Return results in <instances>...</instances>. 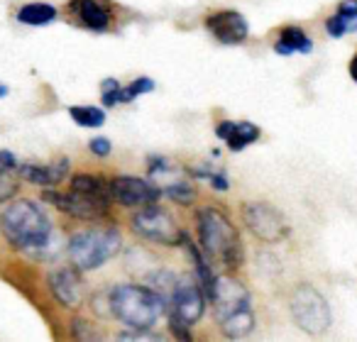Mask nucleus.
<instances>
[{"label":"nucleus","instance_id":"obj_25","mask_svg":"<svg viewBox=\"0 0 357 342\" xmlns=\"http://www.w3.org/2000/svg\"><path fill=\"white\" fill-rule=\"evenodd\" d=\"M118 95H120V81L118 79H105L103 84H100V98H103L105 108L118 105Z\"/></svg>","mask_w":357,"mask_h":342},{"label":"nucleus","instance_id":"obj_19","mask_svg":"<svg viewBox=\"0 0 357 342\" xmlns=\"http://www.w3.org/2000/svg\"><path fill=\"white\" fill-rule=\"evenodd\" d=\"M255 313L252 308H245V311H238L233 316H228L225 320H220V330L228 340H243V337L252 335L255 332Z\"/></svg>","mask_w":357,"mask_h":342},{"label":"nucleus","instance_id":"obj_12","mask_svg":"<svg viewBox=\"0 0 357 342\" xmlns=\"http://www.w3.org/2000/svg\"><path fill=\"white\" fill-rule=\"evenodd\" d=\"M50 291L56 298V303H61L69 311L81 308V303H84V281L79 277V269L71 264V267H61L56 272H52Z\"/></svg>","mask_w":357,"mask_h":342},{"label":"nucleus","instance_id":"obj_4","mask_svg":"<svg viewBox=\"0 0 357 342\" xmlns=\"http://www.w3.org/2000/svg\"><path fill=\"white\" fill-rule=\"evenodd\" d=\"M120 247H123L120 230L91 228L71 235L66 252H69L71 264L79 272H93V269H100L103 264H108L120 252Z\"/></svg>","mask_w":357,"mask_h":342},{"label":"nucleus","instance_id":"obj_14","mask_svg":"<svg viewBox=\"0 0 357 342\" xmlns=\"http://www.w3.org/2000/svg\"><path fill=\"white\" fill-rule=\"evenodd\" d=\"M69 166H71V162L66 157L56 159V162H50V164L22 162V164H17V174H20V179L27 181V184L52 189V186L61 184V181L69 176Z\"/></svg>","mask_w":357,"mask_h":342},{"label":"nucleus","instance_id":"obj_21","mask_svg":"<svg viewBox=\"0 0 357 342\" xmlns=\"http://www.w3.org/2000/svg\"><path fill=\"white\" fill-rule=\"evenodd\" d=\"M56 20V8L50 3H27L17 10V22L30 27H42Z\"/></svg>","mask_w":357,"mask_h":342},{"label":"nucleus","instance_id":"obj_24","mask_svg":"<svg viewBox=\"0 0 357 342\" xmlns=\"http://www.w3.org/2000/svg\"><path fill=\"white\" fill-rule=\"evenodd\" d=\"M152 91H154V81L147 79V76H139L132 84L120 86L118 103H132L135 98H139V95H144V93H152Z\"/></svg>","mask_w":357,"mask_h":342},{"label":"nucleus","instance_id":"obj_17","mask_svg":"<svg viewBox=\"0 0 357 342\" xmlns=\"http://www.w3.org/2000/svg\"><path fill=\"white\" fill-rule=\"evenodd\" d=\"M313 49V42L308 40V35L296 25H287L279 30V37L274 42V52L282 56L289 54H308Z\"/></svg>","mask_w":357,"mask_h":342},{"label":"nucleus","instance_id":"obj_33","mask_svg":"<svg viewBox=\"0 0 357 342\" xmlns=\"http://www.w3.org/2000/svg\"><path fill=\"white\" fill-rule=\"evenodd\" d=\"M6 95H8V86L0 84V98H6Z\"/></svg>","mask_w":357,"mask_h":342},{"label":"nucleus","instance_id":"obj_10","mask_svg":"<svg viewBox=\"0 0 357 342\" xmlns=\"http://www.w3.org/2000/svg\"><path fill=\"white\" fill-rule=\"evenodd\" d=\"M110 199L125 208H142L162 199V186H154L152 181L139 179V176L123 174L110 181Z\"/></svg>","mask_w":357,"mask_h":342},{"label":"nucleus","instance_id":"obj_23","mask_svg":"<svg viewBox=\"0 0 357 342\" xmlns=\"http://www.w3.org/2000/svg\"><path fill=\"white\" fill-rule=\"evenodd\" d=\"M162 196L172 199L174 203H178V205H194L196 203V189L189 184V181H181V179L162 186Z\"/></svg>","mask_w":357,"mask_h":342},{"label":"nucleus","instance_id":"obj_18","mask_svg":"<svg viewBox=\"0 0 357 342\" xmlns=\"http://www.w3.org/2000/svg\"><path fill=\"white\" fill-rule=\"evenodd\" d=\"M326 32L335 40L347 32H357V0H342L335 15L326 20Z\"/></svg>","mask_w":357,"mask_h":342},{"label":"nucleus","instance_id":"obj_28","mask_svg":"<svg viewBox=\"0 0 357 342\" xmlns=\"http://www.w3.org/2000/svg\"><path fill=\"white\" fill-rule=\"evenodd\" d=\"M89 149H91V154H93V157L105 159L110 152H113V144H110V139H108V137H93V139L89 142Z\"/></svg>","mask_w":357,"mask_h":342},{"label":"nucleus","instance_id":"obj_7","mask_svg":"<svg viewBox=\"0 0 357 342\" xmlns=\"http://www.w3.org/2000/svg\"><path fill=\"white\" fill-rule=\"evenodd\" d=\"M206 293L201 288V283L196 281V277L184 274L176 279L172 296L167 301V320H176L181 325L191 327L194 322H199L206 313Z\"/></svg>","mask_w":357,"mask_h":342},{"label":"nucleus","instance_id":"obj_29","mask_svg":"<svg viewBox=\"0 0 357 342\" xmlns=\"http://www.w3.org/2000/svg\"><path fill=\"white\" fill-rule=\"evenodd\" d=\"M17 157L13 152H8V149H3L0 152V174H13V171H17Z\"/></svg>","mask_w":357,"mask_h":342},{"label":"nucleus","instance_id":"obj_2","mask_svg":"<svg viewBox=\"0 0 357 342\" xmlns=\"http://www.w3.org/2000/svg\"><path fill=\"white\" fill-rule=\"evenodd\" d=\"M0 233L20 252H35L52 238V220L35 201L17 199L0 215Z\"/></svg>","mask_w":357,"mask_h":342},{"label":"nucleus","instance_id":"obj_22","mask_svg":"<svg viewBox=\"0 0 357 342\" xmlns=\"http://www.w3.org/2000/svg\"><path fill=\"white\" fill-rule=\"evenodd\" d=\"M69 115L76 125L81 127H100L105 123V110L98 108V105H71Z\"/></svg>","mask_w":357,"mask_h":342},{"label":"nucleus","instance_id":"obj_11","mask_svg":"<svg viewBox=\"0 0 357 342\" xmlns=\"http://www.w3.org/2000/svg\"><path fill=\"white\" fill-rule=\"evenodd\" d=\"M211 303H213L215 320L220 322L228 316H233V313L252 308V296H250V291L235 277H230V274H218Z\"/></svg>","mask_w":357,"mask_h":342},{"label":"nucleus","instance_id":"obj_9","mask_svg":"<svg viewBox=\"0 0 357 342\" xmlns=\"http://www.w3.org/2000/svg\"><path fill=\"white\" fill-rule=\"evenodd\" d=\"M45 201L54 205L56 210H61V213H66L69 218H76V220H98V218H103V215H108V208H110V201L93 199V196H86L74 189H69L66 194L45 191Z\"/></svg>","mask_w":357,"mask_h":342},{"label":"nucleus","instance_id":"obj_30","mask_svg":"<svg viewBox=\"0 0 357 342\" xmlns=\"http://www.w3.org/2000/svg\"><path fill=\"white\" fill-rule=\"evenodd\" d=\"M208 181H211V186H213L215 191H228V189H230V184H228V179H225L223 171H220V174L211 171V174H208Z\"/></svg>","mask_w":357,"mask_h":342},{"label":"nucleus","instance_id":"obj_13","mask_svg":"<svg viewBox=\"0 0 357 342\" xmlns=\"http://www.w3.org/2000/svg\"><path fill=\"white\" fill-rule=\"evenodd\" d=\"M208 32L220 42V45H243L250 35L248 20L238 10H220L206 17Z\"/></svg>","mask_w":357,"mask_h":342},{"label":"nucleus","instance_id":"obj_6","mask_svg":"<svg viewBox=\"0 0 357 342\" xmlns=\"http://www.w3.org/2000/svg\"><path fill=\"white\" fill-rule=\"evenodd\" d=\"M130 228L142 240L162 244V247H176L181 244V235H184L176 218L159 203H147L137 208V213L130 218Z\"/></svg>","mask_w":357,"mask_h":342},{"label":"nucleus","instance_id":"obj_20","mask_svg":"<svg viewBox=\"0 0 357 342\" xmlns=\"http://www.w3.org/2000/svg\"><path fill=\"white\" fill-rule=\"evenodd\" d=\"M69 189L81 191V194L93 196V199H100V201H113L110 199V184L100 174H89V171H84V174L71 176Z\"/></svg>","mask_w":357,"mask_h":342},{"label":"nucleus","instance_id":"obj_3","mask_svg":"<svg viewBox=\"0 0 357 342\" xmlns=\"http://www.w3.org/2000/svg\"><path fill=\"white\" fill-rule=\"evenodd\" d=\"M110 313L132 330H152L159 318L167 316L164 301L144 283H123L108 293Z\"/></svg>","mask_w":357,"mask_h":342},{"label":"nucleus","instance_id":"obj_8","mask_svg":"<svg viewBox=\"0 0 357 342\" xmlns=\"http://www.w3.org/2000/svg\"><path fill=\"white\" fill-rule=\"evenodd\" d=\"M243 223L262 242H282L291 233L282 210L264 203V201H248V203H243Z\"/></svg>","mask_w":357,"mask_h":342},{"label":"nucleus","instance_id":"obj_16","mask_svg":"<svg viewBox=\"0 0 357 342\" xmlns=\"http://www.w3.org/2000/svg\"><path fill=\"white\" fill-rule=\"evenodd\" d=\"M259 134H262V130L257 125L248 123V120H240V123H235V120H220L215 125V137L223 139L230 152H243L245 147L257 142Z\"/></svg>","mask_w":357,"mask_h":342},{"label":"nucleus","instance_id":"obj_1","mask_svg":"<svg viewBox=\"0 0 357 342\" xmlns=\"http://www.w3.org/2000/svg\"><path fill=\"white\" fill-rule=\"evenodd\" d=\"M196 228H199V244L208 262L220 264L225 272H238L243 267V240L228 215L215 208H204L196 213Z\"/></svg>","mask_w":357,"mask_h":342},{"label":"nucleus","instance_id":"obj_5","mask_svg":"<svg viewBox=\"0 0 357 342\" xmlns=\"http://www.w3.org/2000/svg\"><path fill=\"white\" fill-rule=\"evenodd\" d=\"M289 308H291L294 322L306 335H323V332H328V327L333 322L331 306L321 296V291L313 288L311 283H301V286L294 288Z\"/></svg>","mask_w":357,"mask_h":342},{"label":"nucleus","instance_id":"obj_27","mask_svg":"<svg viewBox=\"0 0 357 342\" xmlns=\"http://www.w3.org/2000/svg\"><path fill=\"white\" fill-rule=\"evenodd\" d=\"M71 330H74V337H81V340H98L96 335H91V332H98V330L89 320H84V318H76Z\"/></svg>","mask_w":357,"mask_h":342},{"label":"nucleus","instance_id":"obj_15","mask_svg":"<svg viewBox=\"0 0 357 342\" xmlns=\"http://www.w3.org/2000/svg\"><path fill=\"white\" fill-rule=\"evenodd\" d=\"M69 13L91 32H108L113 22V8L108 0H71Z\"/></svg>","mask_w":357,"mask_h":342},{"label":"nucleus","instance_id":"obj_32","mask_svg":"<svg viewBox=\"0 0 357 342\" xmlns=\"http://www.w3.org/2000/svg\"><path fill=\"white\" fill-rule=\"evenodd\" d=\"M350 79L357 84V54L352 56V61H350Z\"/></svg>","mask_w":357,"mask_h":342},{"label":"nucleus","instance_id":"obj_31","mask_svg":"<svg viewBox=\"0 0 357 342\" xmlns=\"http://www.w3.org/2000/svg\"><path fill=\"white\" fill-rule=\"evenodd\" d=\"M118 340H159V335H147V330H135V332H120Z\"/></svg>","mask_w":357,"mask_h":342},{"label":"nucleus","instance_id":"obj_26","mask_svg":"<svg viewBox=\"0 0 357 342\" xmlns=\"http://www.w3.org/2000/svg\"><path fill=\"white\" fill-rule=\"evenodd\" d=\"M17 189H20V184L10 174H0V203L10 201L17 194Z\"/></svg>","mask_w":357,"mask_h":342}]
</instances>
